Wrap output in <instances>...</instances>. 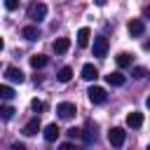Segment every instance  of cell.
I'll list each match as a JSON object with an SVG mask.
<instances>
[{
  "mask_svg": "<svg viewBox=\"0 0 150 150\" xmlns=\"http://www.w3.org/2000/svg\"><path fill=\"white\" fill-rule=\"evenodd\" d=\"M45 16H47V5H45V2H30V5H28V19L42 21Z\"/></svg>",
  "mask_w": 150,
  "mask_h": 150,
  "instance_id": "6da1fadb",
  "label": "cell"
},
{
  "mask_svg": "<svg viewBox=\"0 0 150 150\" xmlns=\"http://www.w3.org/2000/svg\"><path fill=\"white\" fill-rule=\"evenodd\" d=\"M5 9H7V12L19 9V0H5Z\"/></svg>",
  "mask_w": 150,
  "mask_h": 150,
  "instance_id": "cb8c5ba5",
  "label": "cell"
},
{
  "mask_svg": "<svg viewBox=\"0 0 150 150\" xmlns=\"http://www.w3.org/2000/svg\"><path fill=\"white\" fill-rule=\"evenodd\" d=\"M38 131H40V120H38V117H33L30 122L23 124V134H26V136H35Z\"/></svg>",
  "mask_w": 150,
  "mask_h": 150,
  "instance_id": "4fadbf2b",
  "label": "cell"
},
{
  "mask_svg": "<svg viewBox=\"0 0 150 150\" xmlns=\"http://www.w3.org/2000/svg\"><path fill=\"white\" fill-rule=\"evenodd\" d=\"M68 136H70V138H77V136H80V129H75V127L68 129Z\"/></svg>",
  "mask_w": 150,
  "mask_h": 150,
  "instance_id": "484cf974",
  "label": "cell"
},
{
  "mask_svg": "<svg viewBox=\"0 0 150 150\" xmlns=\"http://www.w3.org/2000/svg\"><path fill=\"white\" fill-rule=\"evenodd\" d=\"M7 80H9V82H19V84H21V82L26 80V75L21 73V68H16V66H9V68H7Z\"/></svg>",
  "mask_w": 150,
  "mask_h": 150,
  "instance_id": "30bf717a",
  "label": "cell"
},
{
  "mask_svg": "<svg viewBox=\"0 0 150 150\" xmlns=\"http://www.w3.org/2000/svg\"><path fill=\"white\" fill-rule=\"evenodd\" d=\"M131 75H134L136 80H143V77L148 75V68H143V66H136V68L131 70Z\"/></svg>",
  "mask_w": 150,
  "mask_h": 150,
  "instance_id": "7402d4cb",
  "label": "cell"
},
{
  "mask_svg": "<svg viewBox=\"0 0 150 150\" xmlns=\"http://www.w3.org/2000/svg\"><path fill=\"white\" fill-rule=\"evenodd\" d=\"M47 61H49V59H47L45 54H33V56H30V66H33L35 70H38V68H45Z\"/></svg>",
  "mask_w": 150,
  "mask_h": 150,
  "instance_id": "5bb4252c",
  "label": "cell"
},
{
  "mask_svg": "<svg viewBox=\"0 0 150 150\" xmlns=\"http://www.w3.org/2000/svg\"><path fill=\"white\" fill-rule=\"evenodd\" d=\"M82 136H84V143H91V141L96 138V131L91 129V122H89V127L84 129V134H82Z\"/></svg>",
  "mask_w": 150,
  "mask_h": 150,
  "instance_id": "603a6c76",
  "label": "cell"
},
{
  "mask_svg": "<svg viewBox=\"0 0 150 150\" xmlns=\"http://www.w3.org/2000/svg\"><path fill=\"white\" fill-rule=\"evenodd\" d=\"M59 134H61V129L56 127V122L47 124V127H45V131H42V136H45V141H47V143H54V141L59 138Z\"/></svg>",
  "mask_w": 150,
  "mask_h": 150,
  "instance_id": "52a82bcc",
  "label": "cell"
},
{
  "mask_svg": "<svg viewBox=\"0 0 150 150\" xmlns=\"http://www.w3.org/2000/svg\"><path fill=\"white\" fill-rule=\"evenodd\" d=\"M56 77H59V82H70V77H73V68H70V66H63V68L59 70Z\"/></svg>",
  "mask_w": 150,
  "mask_h": 150,
  "instance_id": "ac0fdd59",
  "label": "cell"
},
{
  "mask_svg": "<svg viewBox=\"0 0 150 150\" xmlns=\"http://www.w3.org/2000/svg\"><path fill=\"white\" fill-rule=\"evenodd\" d=\"M87 94H89V101H91V103H96V105H101V103H105V101H108V91H105L103 87H91Z\"/></svg>",
  "mask_w": 150,
  "mask_h": 150,
  "instance_id": "277c9868",
  "label": "cell"
},
{
  "mask_svg": "<svg viewBox=\"0 0 150 150\" xmlns=\"http://www.w3.org/2000/svg\"><path fill=\"white\" fill-rule=\"evenodd\" d=\"M59 150H77V145H75V143H70V141H66V143H61V145H59Z\"/></svg>",
  "mask_w": 150,
  "mask_h": 150,
  "instance_id": "d4e9b609",
  "label": "cell"
},
{
  "mask_svg": "<svg viewBox=\"0 0 150 150\" xmlns=\"http://www.w3.org/2000/svg\"><path fill=\"white\" fill-rule=\"evenodd\" d=\"M131 59H134L131 54L120 52V54H117V66H120V68H129V66H131Z\"/></svg>",
  "mask_w": 150,
  "mask_h": 150,
  "instance_id": "2e32d148",
  "label": "cell"
},
{
  "mask_svg": "<svg viewBox=\"0 0 150 150\" xmlns=\"http://www.w3.org/2000/svg\"><path fill=\"white\" fill-rule=\"evenodd\" d=\"M2 47H5V42H2V38H0V52H2Z\"/></svg>",
  "mask_w": 150,
  "mask_h": 150,
  "instance_id": "83f0119b",
  "label": "cell"
},
{
  "mask_svg": "<svg viewBox=\"0 0 150 150\" xmlns=\"http://www.w3.org/2000/svg\"><path fill=\"white\" fill-rule=\"evenodd\" d=\"M124 138H127V131H124L122 127H112V129L108 131V141H110L112 148H120V145L124 143Z\"/></svg>",
  "mask_w": 150,
  "mask_h": 150,
  "instance_id": "7a4b0ae2",
  "label": "cell"
},
{
  "mask_svg": "<svg viewBox=\"0 0 150 150\" xmlns=\"http://www.w3.org/2000/svg\"><path fill=\"white\" fill-rule=\"evenodd\" d=\"M14 98V89L7 84H0V101H12Z\"/></svg>",
  "mask_w": 150,
  "mask_h": 150,
  "instance_id": "d6986e66",
  "label": "cell"
},
{
  "mask_svg": "<svg viewBox=\"0 0 150 150\" xmlns=\"http://www.w3.org/2000/svg\"><path fill=\"white\" fill-rule=\"evenodd\" d=\"M30 108H33V112H38V115H40V112H45V108H47V105H45V101L33 98V101H30Z\"/></svg>",
  "mask_w": 150,
  "mask_h": 150,
  "instance_id": "44dd1931",
  "label": "cell"
},
{
  "mask_svg": "<svg viewBox=\"0 0 150 150\" xmlns=\"http://www.w3.org/2000/svg\"><path fill=\"white\" fill-rule=\"evenodd\" d=\"M89 35H91L89 28H80V30H77V45H80V47H87V45H89Z\"/></svg>",
  "mask_w": 150,
  "mask_h": 150,
  "instance_id": "9a60e30c",
  "label": "cell"
},
{
  "mask_svg": "<svg viewBox=\"0 0 150 150\" xmlns=\"http://www.w3.org/2000/svg\"><path fill=\"white\" fill-rule=\"evenodd\" d=\"M56 112H59V117H61V120H73L77 110H75V103L63 101V103H59V105H56Z\"/></svg>",
  "mask_w": 150,
  "mask_h": 150,
  "instance_id": "5b68a950",
  "label": "cell"
},
{
  "mask_svg": "<svg viewBox=\"0 0 150 150\" xmlns=\"http://www.w3.org/2000/svg\"><path fill=\"white\" fill-rule=\"evenodd\" d=\"M12 150H26L23 143H12Z\"/></svg>",
  "mask_w": 150,
  "mask_h": 150,
  "instance_id": "4316f807",
  "label": "cell"
},
{
  "mask_svg": "<svg viewBox=\"0 0 150 150\" xmlns=\"http://www.w3.org/2000/svg\"><path fill=\"white\" fill-rule=\"evenodd\" d=\"M52 47H54V52H56V54H66V52H68V47H70V40H68V38H56Z\"/></svg>",
  "mask_w": 150,
  "mask_h": 150,
  "instance_id": "7c38bea8",
  "label": "cell"
},
{
  "mask_svg": "<svg viewBox=\"0 0 150 150\" xmlns=\"http://www.w3.org/2000/svg\"><path fill=\"white\" fill-rule=\"evenodd\" d=\"M14 112H16V110H14L12 105H2V103H0V120H12Z\"/></svg>",
  "mask_w": 150,
  "mask_h": 150,
  "instance_id": "ffe728a7",
  "label": "cell"
},
{
  "mask_svg": "<svg viewBox=\"0 0 150 150\" xmlns=\"http://www.w3.org/2000/svg\"><path fill=\"white\" fill-rule=\"evenodd\" d=\"M108 47H110V42H108V38H103V35H98V38L94 40V47H91V52H94V56H98V59H103V56L108 54Z\"/></svg>",
  "mask_w": 150,
  "mask_h": 150,
  "instance_id": "3957f363",
  "label": "cell"
},
{
  "mask_svg": "<svg viewBox=\"0 0 150 150\" xmlns=\"http://www.w3.org/2000/svg\"><path fill=\"white\" fill-rule=\"evenodd\" d=\"M105 82H108L110 87H122V84L127 82V77H124L120 70H115V73H108V75H105Z\"/></svg>",
  "mask_w": 150,
  "mask_h": 150,
  "instance_id": "ba28073f",
  "label": "cell"
},
{
  "mask_svg": "<svg viewBox=\"0 0 150 150\" xmlns=\"http://www.w3.org/2000/svg\"><path fill=\"white\" fill-rule=\"evenodd\" d=\"M21 35H23L26 40H38L40 33H38V26H26V28L21 30Z\"/></svg>",
  "mask_w": 150,
  "mask_h": 150,
  "instance_id": "e0dca14e",
  "label": "cell"
},
{
  "mask_svg": "<svg viewBox=\"0 0 150 150\" xmlns=\"http://www.w3.org/2000/svg\"><path fill=\"white\" fill-rule=\"evenodd\" d=\"M96 77H98V70H96V66H94V63H84V66H82V80L91 82V80H96Z\"/></svg>",
  "mask_w": 150,
  "mask_h": 150,
  "instance_id": "9c48e42d",
  "label": "cell"
},
{
  "mask_svg": "<svg viewBox=\"0 0 150 150\" xmlns=\"http://www.w3.org/2000/svg\"><path fill=\"white\" fill-rule=\"evenodd\" d=\"M127 127H131V129H138V127H143V112H129L127 115Z\"/></svg>",
  "mask_w": 150,
  "mask_h": 150,
  "instance_id": "8fae6325",
  "label": "cell"
},
{
  "mask_svg": "<svg viewBox=\"0 0 150 150\" xmlns=\"http://www.w3.org/2000/svg\"><path fill=\"white\" fill-rule=\"evenodd\" d=\"M127 30H129V35L138 38V35L145 33V21H143V19H131V21L127 23Z\"/></svg>",
  "mask_w": 150,
  "mask_h": 150,
  "instance_id": "8992f818",
  "label": "cell"
}]
</instances>
